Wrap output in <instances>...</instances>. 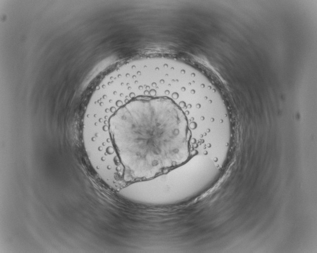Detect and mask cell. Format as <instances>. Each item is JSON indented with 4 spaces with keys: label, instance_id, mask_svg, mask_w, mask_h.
Masks as SVG:
<instances>
[{
    "label": "cell",
    "instance_id": "obj_1",
    "mask_svg": "<svg viewBox=\"0 0 317 253\" xmlns=\"http://www.w3.org/2000/svg\"><path fill=\"white\" fill-rule=\"evenodd\" d=\"M174 74L115 71L87 105L83 146L126 186L185 164L229 131L227 119L204 100L189 106L187 86Z\"/></svg>",
    "mask_w": 317,
    "mask_h": 253
},
{
    "label": "cell",
    "instance_id": "obj_2",
    "mask_svg": "<svg viewBox=\"0 0 317 253\" xmlns=\"http://www.w3.org/2000/svg\"><path fill=\"white\" fill-rule=\"evenodd\" d=\"M213 183L200 166L189 162L152 179L130 183L118 194L137 204L168 206L194 198Z\"/></svg>",
    "mask_w": 317,
    "mask_h": 253
}]
</instances>
